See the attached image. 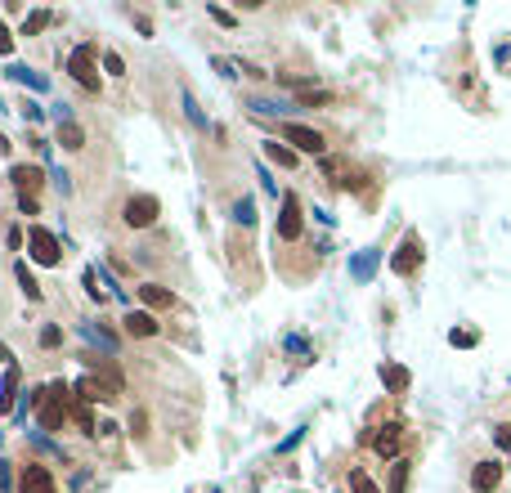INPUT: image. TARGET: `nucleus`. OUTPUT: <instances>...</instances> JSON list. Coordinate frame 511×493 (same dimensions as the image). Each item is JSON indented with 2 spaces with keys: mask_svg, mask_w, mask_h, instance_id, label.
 Masks as SVG:
<instances>
[{
  "mask_svg": "<svg viewBox=\"0 0 511 493\" xmlns=\"http://www.w3.org/2000/svg\"><path fill=\"white\" fill-rule=\"evenodd\" d=\"M77 400H85V404H112L117 395H112L99 377H81V382H77Z\"/></svg>",
  "mask_w": 511,
  "mask_h": 493,
  "instance_id": "obj_12",
  "label": "nucleus"
},
{
  "mask_svg": "<svg viewBox=\"0 0 511 493\" xmlns=\"http://www.w3.org/2000/svg\"><path fill=\"white\" fill-rule=\"evenodd\" d=\"M278 242H296L301 238V202L296 193H283V211H278V229H274Z\"/></svg>",
  "mask_w": 511,
  "mask_h": 493,
  "instance_id": "obj_5",
  "label": "nucleus"
},
{
  "mask_svg": "<svg viewBox=\"0 0 511 493\" xmlns=\"http://www.w3.org/2000/svg\"><path fill=\"white\" fill-rule=\"evenodd\" d=\"M18 386H23V373H18V368L9 364V368H5V382H0V413H9V409H14Z\"/></svg>",
  "mask_w": 511,
  "mask_h": 493,
  "instance_id": "obj_14",
  "label": "nucleus"
},
{
  "mask_svg": "<svg viewBox=\"0 0 511 493\" xmlns=\"http://www.w3.org/2000/svg\"><path fill=\"white\" fill-rule=\"evenodd\" d=\"M103 68H108L112 77H126V63H121V54H112V50L103 54Z\"/></svg>",
  "mask_w": 511,
  "mask_h": 493,
  "instance_id": "obj_28",
  "label": "nucleus"
},
{
  "mask_svg": "<svg viewBox=\"0 0 511 493\" xmlns=\"http://www.w3.org/2000/svg\"><path fill=\"white\" fill-rule=\"evenodd\" d=\"M0 364H5V368L14 364V359H9V346H5V341H0Z\"/></svg>",
  "mask_w": 511,
  "mask_h": 493,
  "instance_id": "obj_37",
  "label": "nucleus"
},
{
  "mask_svg": "<svg viewBox=\"0 0 511 493\" xmlns=\"http://www.w3.org/2000/svg\"><path fill=\"white\" fill-rule=\"evenodd\" d=\"M9 50H14V36H9V27L0 23V54H9Z\"/></svg>",
  "mask_w": 511,
  "mask_h": 493,
  "instance_id": "obj_33",
  "label": "nucleus"
},
{
  "mask_svg": "<svg viewBox=\"0 0 511 493\" xmlns=\"http://www.w3.org/2000/svg\"><path fill=\"white\" fill-rule=\"evenodd\" d=\"M90 368H94L90 377H99V382L108 386L112 395H126V377L117 373V364H112V359H90Z\"/></svg>",
  "mask_w": 511,
  "mask_h": 493,
  "instance_id": "obj_11",
  "label": "nucleus"
},
{
  "mask_svg": "<svg viewBox=\"0 0 511 493\" xmlns=\"http://www.w3.org/2000/svg\"><path fill=\"white\" fill-rule=\"evenodd\" d=\"M81 283H85V292H90V296H94V301H99V296H103V292H99V278H94V269H85V274H81Z\"/></svg>",
  "mask_w": 511,
  "mask_h": 493,
  "instance_id": "obj_30",
  "label": "nucleus"
},
{
  "mask_svg": "<svg viewBox=\"0 0 511 493\" xmlns=\"http://www.w3.org/2000/svg\"><path fill=\"white\" fill-rule=\"evenodd\" d=\"M18 211H23V215H36V197H18Z\"/></svg>",
  "mask_w": 511,
  "mask_h": 493,
  "instance_id": "obj_35",
  "label": "nucleus"
},
{
  "mask_svg": "<svg viewBox=\"0 0 511 493\" xmlns=\"http://www.w3.org/2000/svg\"><path fill=\"white\" fill-rule=\"evenodd\" d=\"M494 444H498V449H507V453H511V426H498V431H494Z\"/></svg>",
  "mask_w": 511,
  "mask_h": 493,
  "instance_id": "obj_31",
  "label": "nucleus"
},
{
  "mask_svg": "<svg viewBox=\"0 0 511 493\" xmlns=\"http://www.w3.org/2000/svg\"><path fill=\"white\" fill-rule=\"evenodd\" d=\"M409 471H413V467H409L404 458L391 462V489H386V493H409Z\"/></svg>",
  "mask_w": 511,
  "mask_h": 493,
  "instance_id": "obj_19",
  "label": "nucleus"
},
{
  "mask_svg": "<svg viewBox=\"0 0 511 493\" xmlns=\"http://www.w3.org/2000/svg\"><path fill=\"white\" fill-rule=\"evenodd\" d=\"M72 422L81 426V435H99V426H94V413H90V404H85V400L72 404Z\"/></svg>",
  "mask_w": 511,
  "mask_h": 493,
  "instance_id": "obj_18",
  "label": "nucleus"
},
{
  "mask_svg": "<svg viewBox=\"0 0 511 493\" xmlns=\"http://www.w3.org/2000/svg\"><path fill=\"white\" fill-rule=\"evenodd\" d=\"M265 157H269V162H278V166H296V153H292L287 144H278V139H269V144H265Z\"/></svg>",
  "mask_w": 511,
  "mask_h": 493,
  "instance_id": "obj_20",
  "label": "nucleus"
},
{
  "mask_svg": "<svg viewBox=\"0 0 511 493\" xmlns=\"http://www.w3.org/2000/svg\"><path fill=\"white\" fill-rule=\"evenodd\" d=\"M373 269H377V251H364L355 265H350V274H355L359 283H364V278H373Z\"/></svg>",
  "mask_w": 511,
  "mask_h": 493,
  "instance_id": "obj_22",
  "label": "nucleus"
},
{
  "mask_svg": "<svg viewBox=\"0 0 511 493\" xmlns=\"http://www.w3.org/2000/svg\"><path fill=\"white\" fill-rule=\"evenodd\" d=\"M449 341H453V346H462V350H471V346L480 341V332H471V328H453V332H449Z\"/></svg>",
  "mask_w": 511,
  "mask_h": 493,
  "instance_id": "obj_25",
  "label": "nucleus"
},
{
  "mask_svg": "<svg viewBox=\"0 0 511 493\" xmlns=\"http://www.w3.org/2000/svg\"><path fill=\"white\" fill-rule=\"evenodd\" d=\"M50 23H54V14H50V9H36V14L23 23V36H36V32H45Z\"/></svg>",
  "mask_w": 511,
  "mask_h": 493,
  "instance_id": "obj_23",
  "label": "nucleus"
},
{
  "mask_svg": "<svg viewBox=\"0 0 511 493\" xmlns=\"http://www.w3.org/2000/svg\"><path fill=\"white\" fill-rule=\"evenodd\" d=\"M139 296H144L148 310H170V305H175L170 287H162V283H144V287H139Z\"/></svg>",
  "mask_w": 511,
  "mask_h": 493,
  "instance_id": "obj_15",
  "label": "nucleus"
},
{
  "mask_svg": "<svg viewBox=\"0 0 511 493\" xmlns=\"http://www.w3.org/2000/svg\"><path fill=\"white\" fill-rule=\"evenodd\" d=\"M184 108H188V117L197 121V126H202V112H197V103H193V94H184Z\"/></svg>",
  "mask_w": 511,
  "mask_h": 493,
  "instance_id": "obj_34",
  "label": "nucleus"
},
{
  "mask_svg": "<svg viewBox=\"0 0 511 493\" xmlns=\"http://www.w3.org/2000/svg\"><path fill=\"white\" fill-rule=\"evenodd\" d=\"M59 341H63V332L54 328V323H50V328H41V346H45V350H54Z\"/></svg>",
  "mask_w": 511,
  "mask_h": 493,
  "instance_id": "obj_29",
  "label": "nucleus"
},
{
  "mask_svg": "<svg viewBox=\"0 0 511 493\" xmlns=\"http://www.w3.org/2000/svg\"><path fill=\"white\" fill-rule=\"evenodd\" d=\"M211 18H215L220 27H233V14H229V9H220V5H211Z\"/></svg>",
  "mask_w": 511,
  "mask_h": 493,
  "instance_id": "obj_32",
  "label": "nucleus"
},
{
  "mask_svg": "<svg viewBox=\"0 0 511 493\" xmlns=\"http://www.w3.org/2000/svg\"><path fill=\"white\" fill-rule=\"evenodd\" d=\"M503 462H476V471H471V489L476 493H494L498 485H503Z\"/></svg>",
  "mask_w": 511,
  "mask_h": 493,
  "instance_id": "obj_8",
  "label": "nucleus"
},
{
  "mask_svg": "<svg viewBox=\"0 0 511 493\" xmlns=\"http://www.w3.org/2000/svg\"><path fill=\"white\" fill-rule=\"evenodd\" d=\"M59 144L68 148V153H77V148H85V130H81L72 117H68V121H59Z\"/></svg>",
  "mask_w": 511,
  "mask_h": 493,
  "instance_id": "obj_17",
  "label": "nucleus"
},
{
  "mask_svg": "<svg viewBox=\"0 0 511 493\" xmlns=\"http://www.w3.org/2000/svg\"><path fill=\"white\" fill-rule=\"evenodd\" d=\"M27 251H32V260L36 265H59V238H54L50 229H41V224H32L27 229Z\"/></svg>",
  "mask_w": 511,
  "mask_h": 493,
  "instance_id": "obj_2",
  "label": "nucleus"
},
{
  "mask_svg": "<svg viewBox=\"0 0 511 493\" xmlns=\"http://www.w3.org/2000/svg\"><path fill=\"white\" fill-rule=\"evenodd\" d=\"M278 135L287 139V144H296L301 153H314V157L328 148V144H323V135H319L314 126H301V121H283V126H278Z\"/></svg>",
  "mask_w": 511,
  "mask_h": 493,
  "instance_id": "obj_3",
  "label": "nucleus"
},
{
  "mask_svg": "<svg viewBox=\"0 0 511 493\" xmlns=\"http://www.w3.org/2000/svg\"><path fill=\"white\" fill-rule=\"evenodd\" d=\"M350 489H355V493H382V489L373 485V480L364 476V471H350Z\"/></svg>",
  "mask_w": 511,
  "mask_h": 493,
  "instance_id": "obj_27",
  "label": "nucleus"
},
{
  "mask_svg": "<svg viewBox=\"0 0 511 493\" xmlns=\"http://www.w3.org/2000/svg\"><path fill=\"white\" fill-rule=\"evenodd\" d=\"M233 220H238V224H256V202H251V197H242V202L233 206Z\"/></svg>",
  "mask_w": 511,
  "mask_h": 493,
  "instance_id": "obj_26",
  "label": "nucleus"
},
{
  "mask_svg": "<svg viewBox=\"0 0 511 493\" xmlns=\"http://www.w3.org/2000/svg\"><path fill=\"white\" fill-rule=\"evenodd\" d=\"M18 489L23 493H54V476L45 467H36V462H27L23 476H18Z\"/></svg>",
  "mask_w": 511,
  "mask_h": 493,
  "instance_id": "obj_9",
  "label": "nucleus"
},
{
  "mask_svg": "<svg viewBox=\"0 0 511 493\" xmlns=\"http://www.w3.org/2000/svg\"><path fill=\"white\" fill-rule=\"evenodd\" d=\"M157 215H162V202H157L153 193H139L126 202V211H121V220L130 224V229H148V224H157Z\"/></svg>",
  "mask_w": 511,
  "mask_h": 493,
  "instance_id": "obj_1",
  "label": "nucleus"
},
{
  "mask_svg": "<svg viewBox=\"0 0 511 493\" xmlns=\"http://www.w3.org/2000/svg\"><path fill=\"white\" fill-rule=\"evenodd\" d=\"M0 153H9V139L5 135H0Z\"/></svg>",
  "mask_w": 511,
  "mask_h": 493,
  "instance_id": "obj_38",
  "label": "nucleus"
},
{
  "mask_svg": "<svg viewBox=\"0 0 511 493\" xmlns=\"http://www.w3.org/2000/svg\"><path fill=\"white\" fill-rule=\"evenodd\" d=\"M68 72L77 77L90 94H99V72H94V45H77L68 59Z\"/></svg>",
  "mask_w": 511,
  "mask_h": 493,
  "instance_id": "obj_4",
  "label": "nucleus"
},
{
  "mask_svg": "<svg viewBox=\"0 0 511 493\" xmlns=\"http://www.w3.org/2000/svg\"><path fill=\"white\" fill-rule=\"evenodd\" d=\"M9 179H14L18 197H36V193H41V184H45V170H41V166H27V162H18L14 170H9Z\"/></svg>",
  "mask_w": 511,
  "mask_h": 493,
  "instance_id": "obj_7",
  "label": "nucleus"
},
{
  "mask_svg": "<svg viewBox=\"0 0 511 493\" xmlns=\"http://www.w3.org/2000/svg\"><path fill=\"white\" fill-rule=\"evenodd\" d=\"M400 435H404V426H400V422H386V426H377V435H373V449L382 453V458H395V453H400Z\"/></svg>",
  "mask_w": 511,
  "mask_h": 493,
  "instance_id": "obj_10",
  "label": "nucleus"
},
{
  "mask_svg": "<svg viewBox=\"0 0 511 493\" xmlns=\"http://www.w3.org/2000/svg\"><path fill=\"white\" fill-rule=\"evenodd\" d=\"M144 426H148V417H144V413L130 417V431H135V435H144Z\"/></svg>",
  "mask_w": 511,
  "mask_h": 493,
  "instance_id": "obj_36",
  "label": "nucleus"
},
{
  "mask_svg": "<svg viewBox=\"0 0 511 493\" xmlns=\"http://www.w3.org/2000/svg\"><path fill=\"white\" fill-rule=\"evenodd\" d=\"M126 337H157V319L148 310H130L126 314Z\"/></svg>",
  "mask_w": 511,
  "mask_h": 493,
  "instance_id": "obj_13",
  "label": "nucleus"
},
{
  "mask_svg": "<svg viewBox=\"0 0 511 493\" xmlns=\"http://www.w3.org/2000/svg\"><path fill=\"white\" fill-rule=\"evenodd\" d=\"M382 382H386V391L404 395V391L413 386V373H409V368H400V364H386V368H382Z\"/></svg>",
  "mask_w": 511,
  "mask_h": 493,
  "instance_id": "obj_16",
  "label": "nucleus"
},
{
  "mask_svg": "<svg viewBox=\"0 0 511 493\" xmlns=\"http://www.w3.org/2000/svg\"><path fill=\"white\" fill-rule=\"evenodd\" d=\"M418 265H422V242H418V233H409V238L400 242V251L391 256V269L400 274V278H409Z\"/></svg>",
  "mask_w": 511,
  "mask_h": 493,
  "instance_id": "obj_6",
  "label": "nucleus"
},
{
  "mask_svg": "<svg viewBox=\"0 0 511 493\" xmlns=\"http://www.w3.org/2000/svg\"><path fill=\"white\" fill-rule=\"evenodd\" d=\"M14 274H18V287H23V296H27V301H41V283L32 278V269H27V265H18Z\"/></svg>",
  "mask_w": 511,
  "mask_h": 493,
  "instance_id": "obj_21",
  "label": "nucleus"
},
{
  "mask_svg": "<svg viewBox=\"0 0 511 493\" xmlns=\"http://www.w3.org/2000/svg\"><path fill=\"white\" fill-rule=\"evenodd\" d=\"M9 81L32 85V90H45V77H36V72H27V68H9Z\"/></svg>",
  "mask_w": 511,
  "mask_h": 493,
  "instance_id": "obj_24",
  "label": "nucleus"
}]
</instances>
